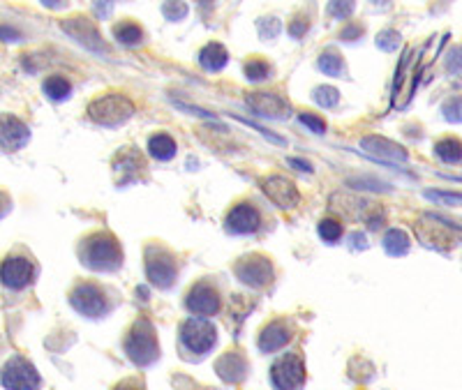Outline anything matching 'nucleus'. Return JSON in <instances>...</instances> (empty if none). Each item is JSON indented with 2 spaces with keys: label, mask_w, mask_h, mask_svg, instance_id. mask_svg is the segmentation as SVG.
<instances>
[{
  "label": "nucleus",
  "mask_w": 462,
  "mask_h": 390,
  "mask_svg": "<svg viewBox=\"0 0 462 390\" xmlns=\"http://www.w3.org/2000/svg\"><path fill=\"white\" fill-rule=\"evenodd\" d=\"M435 155L446 165H460L462 162V141L460 139H442L435 144Z\"/></svg>",
  "instance_id": "obj_21"
},
{
  "label": "nucleus",
  "mask_w": 462,
  "mask_h": 390,
  "mask_svg": "<svg viewBox=\"0 0 462 390\" xmlns=\"http://www.w3.org/2000/svg\"><path fill=\"white\" fill-rule=\"evenodd\" d=\"M400 44V35L396 33V30H382L379 35H377V46H379L382 51H396Z\"/></svg>",
  "instance_id": "obj_31"
},
{
  "label": "nucleus",
  "mask_w": 462,
  "mask_h": 390,
  "mask_svg": "<svg viewBox=\"0 0 462 390\" xmlns=\"http://www.w3.org/2000/svg\"><path fill=\"white\" fill-rule=\"evenodd\" d=\"M42 379L33 363H28L26 358L14 356L5 363L3 368V388L5 390H40Z\"/></svg>",
  "instance_id": "obj_8"
},
{
  "label": "nucleus",
  "mask_w": 462,
  "mask_h": 390,
  "mask_svg": "<svg viewBox=\"0 0 462 390\" xmlns=\"http://www.w3.org/2000/svg\"><path fill=\"white\" fill-rule=\"evenodd\" d=\"M384 249H386V254L391 256H405L410 252V238H407V233L402 229H388L386 236L382 240Z\"/></svg>",
  "instance_id": "obj_22"
},
{
  "label": "nucleus",
  "mask_w": 462,
  "mask_h": 390,
  "mask_svg": "<svg viewBox=\"0 0 462 390\" xmlns=\"http://www.w3.org/2000/svg\"><path fill=\"white\" fill-rule=\"evenodd\" d=\"M178 335H181V344L197 356L208 354V351L215 347V342H218V330H215V326L204 316L185 319Z\"/></svg>",
  "instance_id": "obj_4"
},
{
  "label": "nucleus",
  "mask_w": 462,
  "mask_h": 390,
  "mask_svg": "<svg viewBox=\"0 0 462 390\" xmlns=\"http://www.w3.org/2000/svg\"><path fill=\"white\" fill-rule=\"evenodd\" d=\"M287 165H289V167H296L298 171H312V169H310V165H307V162H303V160H296V158L287 160Z\"/></svg>",
  "instance_id": "obj_39"
},
{
  "label": "nucleus",
  "mask_w": 462,
  "mask_h": 390,
  "mask_svg": "<svg viewBox=\"0 0 462 390\" xmlns=\"http://www.w3.org/2000/svg\"><path fill=\"white\" fill-rule=\"evenodd\" d=\"M162 14H164L169 21H178V19L185 17V14H188V7H185L183 3H178V5L167 3L164 7H162Z\"/></svg>",
  "instance_id": "obj_35"
},
{
  "label": "nucleus",
  "mask_w": 462,
  "mask_h": 390,
  "mask_svg": "<svg viewBox=\"0 0 462 390\" xmlns=\"http://www.w3.org/2000/svg\"><path fill=\"white\" fill-rule=\"evenodd\" d=\"M28 139H30V130L26 127V125H23L19 118H14V116H5L3 132H0L3 151H7V153L21 151V148L28 144Z\"/></svg>",
  "instance_id": "obj_17"
},
{
  "label": "nucleus",
  "mask_w": 462,
  "mask_h": 390,
  "mask_svg": "<svg viewBox=\"0 0 462 390\" xmlns=\"http://www.w3.org/2000/svg\"><path fill=\"white\" fill-rule=\"evenodd\" d=\"M319 69L328 76H342L344 74V62L342 58L333 51H323L319 56Z\"/></svg>",
  "instance_id": "obj_26"
},
{
  "label": "nucleus",
  "mask_w": 462,
  "mask_h": 390,
  "mask_svg": "<svg viewBox=\"0 0 462 390\" xmlns=\"http://www.w3.org/2000/svg\"><path fill=\"white\" fill-rule=\"evenodd\" d=\"M185 307L195 316H213V314H218V309H220V295L211 284L199 282L190 288L188 295H185Z\"/></svg>",
  "instance_id": "obj_11"
},
{
  "label": "nucleus",
  "mask_w": 462,
  "mask_h": 390,
  "mask_svg": "<svg viewBox=\"0 0 462 390\" xmlns=\"http://www.w3.org/2000/svg\"><path fill=\"white\" fill-rule=\"evenodd\" d=\"M3 284L7 288H14V291H19V288H26L30 282H33L35 277V266L33 261L26 259V256H7L3 261Z\"/></svg>",
  "instance_id": "obj_14"
},
{
  "label": "nucleus",
  "mask_w": 462,
  "mask_h": 390,
  "mask_svg": "<svg viewBox=\"0 0 462 390\" xmlns=\"http://www.w3.org/2000/svg\"><path fill=\"white\" fill-rule=\"evenodd\" d=\"M63 30L67 35H72L76 42H81L83 46H88L92 51H106V46L102 42V37H99L95 23L90 19H83V17H74V19H67L60 23Z\"/></svg>",
  "instance_id": "obj_16"
},
{
  "label": "nucleus",
  "mask_w": 462,
  "mask_h": 390,
  "mask_svg": "<svg viewBox=\"0 0 462 390\" xmlns=\"http://www.w3.org/2000/svg\"><path fill=\"white\" fill-rule=\"evenodd\" d=\"M305 30H307V19H296V23H291V26H289V33L294 35L296 40L305 33Z\"/></svg>",
  "instance_id": "obj_37"
},
{
  "label": "nucleus",
  "mask_w": 462,
  "mask_h": 390,
  "mask_svg": "<svg viewBox=\"0 0 462 390\" xmlns=\"http://www.w3.org/2000/svg\"><path fill=\"white\" fill-rule=\"evenodd\" d=\"M132 113H134V104L125 95H120V92H109V95L92 99L88 104V118L95 120L97 125H104V127H113V125L125 123L132 118Z\"/></svg>",
  "instance_id": "obj_3"
},
{
  "label": "nucleus",
  "mask_w": 462,
  "mask_h": 390,
  "mask_svg": "<svg viewBox=\"0 0 462 390\" xmlns=\"http://www.w3.org/2000/svg\"><path fill=\"white\" fill-rule=\"evenodd\" d=\"M291 340V333L284 323H268L264 330L259 333L257 344L264 354H273V351H280L287 342Z\"/></svg>",
  "instance_id": "obj_19"
},
{
  "label": "nucleus",
  "mask_w": 462,
  "mask_h": 390,
  "mask_svg": "<svg viewBox=\"0 0 462 390\" xmlns=\"http://www.w3.org/2000/svg\"><path fill=\"white\" fill-rule=\"evenodd\" d=\"M79 259L86 268L95 272H111L118 270L122 263V249L111 233L97 231L88 236L79 247Z\"/></svg>",
  "instance_id": "obj_1"
},
{
  "label": "nucleus",
  "mask_w": 462,
  "mask_h": 390,
  "mask_svg": "<svg viewBox=\"0 0 462 390\" xmlns=\"http://www.w3.org/2000/svg\"><path fill=\"white\" fill-rule=\"evenodd\" d=\"M215 370L225 381L229 384H238V381L245 379V372H248V363H245V358L238 354V351H229L218 361L215 365Z\"/></svg>",
  "instance_id": "obj_18"
},
{
  "label": "nucleus",
  "mask_w": 462,
  "mask_h": 390,
  "mask_svg": "<svg viewBox=\"0 0 462 390\" xmlns=\"http://www.w3.org/2000/svg\"><path fill=\"white\" fill-rule=\"evenodd\" d=\"M261 190H264L266 197L271 199L277 208H282V210L296 208L298 201H300V194L294 187V183L287 181V178H282V176L264 178V181H261Z\"/></svg>",
  "instance_id": "obj_12"
},
{
  "label": "nucleus",
  "mask_w": 462,
  "mask_h": 390,
  "mask_svg": "<svg viewBox=\"0 0 462 390\" xmlns=\"http://www.w3.org/2000/svg\"><path fill=\"white\" fill-rule=\"evenodd\" d=\"M176 275H178L176 256L160 245H148L146 249V277L150 279V284L158 288H169L174 284Z\"/></svg>",
  "instance_id": "obj_5"
},
{
  "label": "nucleus",
  "mask_w": 462,
  "mask_h": 390,
  "mask_svg": "<svg viewBox=\"0 0 462 390\" xmlns=\"http://www.w3.org/2000/svg\"><path fill=\"white\" fill-rule=\"evenodd\" d=\"M69 305L88 319H99L109 312V302H106L104 291L88 282L76 284L72 291H69Z\"/></svg>",
  "instance_id": "obj_7"
},
{
  "label": "nucleus",
  "mask_w": 462,
  "mask_h": 390,
  "mask_svg": "<svg viewBox=\"0 0 462 390\" xmlns=\"http://www.w3.org/2000/svg\"><path fill=\"white\" fill-rule=\"evenodd\" d=\"M115 390H141V388H139V386H134V384H130V381H125V384L115 386Z\"/></svg>",
  "instance_id": "obj_40"
},
{
  "label": "nucleus",
  "mask_w": 462,
  "mask_h": 390,
  "mask_svg": "<svg viewBox=\"0 0 462 390\" xmlns=\"http://www.w3.org/2000/svg\"><path fill=\"white\" fill-rule=\"evenodd\" d=\"M271 384L275 390H300L305 384V363L296 354H284L271 365Z\"/></svg>",
  "instance_id": "obj_6"
},
{
  "label": "nucleus",
  "mask_w": 462,
  "mask_h": 390,
  "mask_svg": "<svg viewBox=\"0 0 462 390\" xmlns=\"http://www.w3.org/2000/svg\"><path fill=\"white\" fill-rule=\"evenodd\" d=\"M358 35H363V28L360 26H351V28H346V30H342V40H346V42H351L354 37H358Z\"/></svg>",
  "instance_id": "obj_38"
},
{
  "label": "nucleus",
  "mask_w": 462,
  "mask_h": 390,
  "mask_svg": "<svg viewBox=\"0 0 462 390\" xmlns=\"http://www.w3.org/2000/svg\"><path fill=\"white\" fill-rule=\"evenodd\" d=\"M227 60H229V53L225 46L218 42L206 44L204 49L199 51V62H202V67L208 69V72H220V69L227 65Z\"/></svg>",
  "instance_id": "obj_20"
},
{
  "label": "nucleus",
  "mask_w": 462,
  "mask_h": 390,
  "mask_svg": "<svg viewBox=\"0 0 462 390\" xmlns=\"http://www.w3.org/2000/svg\"><path fill=\"white\" fill-rule=\"evenodd\" d=\"M314 102L323 109H333L337 102H340V92H337L333 85H319V88H314Z\"/></svg>",
  "instance_id": "obj_27"
},
{
  "label": "nucleus",
  "mask_w": 462,
  "mask_h": 390,
  "mask_svg": "<svg viewBox=\"0 0 462 390\" xmlns=\"http://www.w3.org/2000/svg\"><path fill=\"white\" fill-rule=\"evenodd\" d=\"M44 92L46 97L53 99V102H60V99H67L69 92H72V85H69L67 79H63V76H49V79L44 81Z\"/></svg>",
  "instance_id": "obj_25"
},
{
  "label": "nucleus",
  "mask_w": 462,
  "mask_h": 390,
  "mask_svg": "<svg viewBox=\"0 0 462 390\" xmlns=\"http://www.w3.org/2000/svg\"><path fill=\"white\" fill-rule=\"evenodd\" d=\"M360 148H363L365 155H370L372 160L384 162V165H398V162L402 165V162H407L405 148L384 137H363L360 139Z\"/></svg>",
  "instance_id": "obj_13"
},
{
  "label": "nucleus",
  "mask_w": 462,
  "mask_h": 390,
  "mask_svg": "<svg viewBox=\"0 0 462 390\" xmlns=\"http://www.w3.org/2000/svg\"><path fill=\"white\" fill-rule=\"evenodd\" d=\"M234 272L243 284H248L252 288H261L273 282V266H271V261L261 254L243 256V259L236 263Z\"/></svg>",
  "instance_id": "obj_9"
},
{
  "label": "nucleus",
  "mask_w": 462,
  "mask_h": 390,
  "mask_svg": "<svg viewBox=\"0 0 462 390\" xmlns=\"http://www.w3.org/2000/svg\"><path fill=\"white\" fill-rule=\"evenodd\" d=\"M268 74H271V67H268L264 60L254 58L250 62H245V76H248L250 81H264Z\"/></svg>",
  "instance_id": "obj_29"
},
{
  "label": "nucleus",
  "mask_w": 462,
  "mask_h": 390,
  "mask_svg": "<svg viewBox=\"0 0 462 390\" xmlns=\"http://www.w3.org/2000/svg\"><path fill=\"white\" fill-rule=\"evenodd\" d=\"M148 153L155 160H172L176 155V141L169 134H155L148 139Z\"/></svg>",
  "instance_id": "obj_23"
},
{
  "label": "nucleus",
  "mask_w": 462,
  "mask_h": 390,
  "mask_svg": "<svg viewBox=\"0 0 462 390\" xmlns=\"http://www.w3.org/2000/svg\"><path fill=\"white\" fill-rule=\"evenodd\" d=\"M442 113L449 123H462V97L453 95L442 104Z\"/></svg>",
  "instance_id": "obj_28"
},
{
  "label": "nucleus",
  "mask_w": 462,
  "mask_h": 390,
  "mask_svg": "<svg viewBox=\"0 0 462 390\" xmlns=\"http://www.w3.org/2000/svg\"><path fill=\"white\" fill-rule=\"evenodd\" d=\"M245 104L257 116H264V118H275V120H284L289 118L291 106L284 97L275 95V92H250L245 97Z\"/></svg>",
  "instance_id": "obj_10"
},
{
  "label": "nucleus",
  "mask_w": 462,
  "mask_h": 390,
  "mask_svg": "<svg viewBox=\"0 0 462 390\" xmlns=\"http://www.w3.org/2000/svg\"><path fill=\"white\" fill-rule=\"evenodd\" d=\"M298 120L303 123L305 127H310V132H314V134H323V132H326V123L317 118L314 113H300Z\"/></svg>",
  "instance_id": "obj_34"
},
{
  "label": "nucleus",
  "mask_w": 462,
  "mask_h": 390,
  "mask_svg": "<svg viewBox=\"0 0 462 390\" xmlns=\"http://www.w3.org/2000/svg\"><path fill=\"white\" fill-rule=\"evenodd\" d=\"M426 197L437 204H462V192H426Z\"/></svg>",
  "instance_id": "obj_32"
},
{
  "label": "nucleus",
  "mask_w": 462,
  "mask_h": 390,
  "mask_svg": "<svg viewBox=\"0 0 462 390\" xmlns=\"http://www.w3.org/2000/svg\"><path fill=\"white\" fill-rule=\"evenodd\" d=\"M125 354L139 368H148L160 358V344H158V335L155 328L146 321V319H139V321L130 328L127 337H125Z\"/></svg>",
  "instance_id": "obj_2"
},
{
  "label": "nucleus",
  "mask_w": 462,
  "mask_h": 390,
  "mask_svg": "<svg viewBox=\"0 0 462 390\" xmlns=\"http://www.w3.org/2000/svg\"><path fill=\"white\" fill-rule=\"evenodd\" d=\"M328 12L333 14V17H337V19H344V17H349V14L354 12V3H330Z\"/></svg>",
  "instance_id": "obj_36"
},
{
  "label": "nucleus",
  "mask_w": 462,
  "mask_h": 390,
  "mask_svg": "<svg viewBox=\"0 0 462 390\" xmlns=\"http://www.w3.org/2000/svg\"><path fill=\"white\" fill-rule=\"evenodd\" d=\"M319 236L326 240V243H335V240L342 236V224L335 220H321L319 222Z\"/></svg>",
  "instance_id": "obj_30"
},
{
  "label": "nucleus",
  "mask_w": 462,
  "mask_h": 390,
  "mask_svg": "<svg viewBox=\"0 0 462 390\" xmlns=\"http://www.w3.org/2000/svg\"><path fill=\"white\" fill-rule=\"evenodd\" d=\"M225 226L229 233H254L261 226V215L252 204L243 201L229 210Z\"/></svg>",
  "instance_id": "obj_15"
},
{
  "label": "nucleus",
  "mask_w": 462,
  "mask_h": 390,
  "mask_svg": "<svg viewBox=\"0 0 462 390\" xmlns=\"http://www.w3.org/2000/svg\"><path fill=\"white\" fill-rule=\"evenodd\" d=\"M446 69L453 74H460L462 72V46H453L446 56Z\"/></svg>",
  "instance_id": "obj_33"
},
{
  "label": "nucleus",
  "mask_w": 462,
  "mask_h": 390,
  "mask_svg": "<svg viewBox=\"0 0 462 390\" xmlns=\"http://www.w3.org/2000/svg\"><path fill=\"white\" fill-rule=\"evenodd\" d=\"M113 35H115V40H118L120 44H125V46H136V44L144 42V30L139 28L136 23H130V21L115 26Z\"/></svg>",
  "instance_id": "obj_24"
}]
</instances>
